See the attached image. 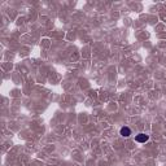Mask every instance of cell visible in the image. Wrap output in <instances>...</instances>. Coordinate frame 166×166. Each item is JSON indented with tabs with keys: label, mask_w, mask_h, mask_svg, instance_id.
<instances>
[{
	"label": "cell",
	"mask_w": 166,
	"mask_h": 166,
	"mask_svg": "<svg viewBox=\"0 0 166 166\" xmlns=\"http://www.w3.org/2000/svg\"><path fill=\"white\" fill-rule=\"evenodd\" d=\"M148 139H149V136H148L147 134H138L136 136H135V140H136L138 143H146V141H148Z\"/></svg>",
	"instance_id": "6da1fadb"
},
{
	"label": "cell",
	"mask_w": 166,
	"mask_h": 166,
	"mask_svg": "<svg viewBox=\"0 0 166 166\" xmlns=\"http://www.w3.org/2000/svg\"><path fill=\"white\" fill-rule=\"evenodd\" d=\"M121 135H122L123 138H129L130 135H131V130H130V127H122L121 129Z\"/></svg>",
	"instance_id": "7a4b0ae2"
}]
</instances>
